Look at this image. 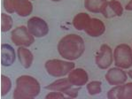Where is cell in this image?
<instances>
[{"mask_svg": "<svg viewBox=\"0 0 132 99\" xmlns=\"http://www.w3.org/2000/svg\"><path fill=\"white\" fill-rule=\"evenodd\" d=\"M59 54L63 58L68 60L78 59L85 50L84 41L80 35L76 34H69L65 35L58 42Z\"/></svg>", "mask_w": 132, "mask_h": 99, "instance_id": "1", "label": "cell"}, {"mask_svg": "<svg viewBox=\"0 0 132 99\" xmlns=\"http://www.w3.org/2000/svg\"><path fill=\"white\" fill-rule=\"evenodd\" d=\"M41 86L36 78L30 75H21L16 80V87L13 91L14 99H29L37 96Z\"/></svg>", "mask_w": 132, "mask_h": 99, "instance_id": "2", "label": "cell"}, {"mask_svg": "<svg viewBox=\"0 0 132 99\" xmlns=\"http://www.w3.org/2000/svg\"><path fill=\"white\" fill-rule=\"evenodd\" d=\"M46 72L52 77H63L75 68V63L60 59H50L44 64Z\"/></svg>", "mask_w": 132, "mask_h": 99, "instance_id": "3", "label": "cell"}, {"mask_svg": "<svg viewBox=\"0 0 132 99\" xmlns=\"http://www.w3.org/2000/svg\"><path fill=\"white\" fill-rule=\"evenodd\" d=\"M113 60L117 67L128 69L132 66V50L125 43L119 44L113 51Z\"/></svg>", "mask_w": 132, "mask_h": 99, "instance_id": "4", "label": "cell"}, {"mask_svg": "<svg viewBox=\"0 0 132 99\" xmlns=\"http://www.w3.org/2000/svg\"><path fill=\"white\" fill-rule=\"evenodd\" d=\"M11 40L14 45L18 47H29L35 42L34 36L29 33L28 28L24 26H20L14 28L11 33Z\"/></svg>", "mask_w": 132, "mask_h": 99, "instance_id": "5", "label": "cell"}, {"mask_svg": "<svg viewBox=\"0 0 132 99\" xmlns=\"http://www.w3.org/2000/svg\"><path fill=\"white\" fill-rule=\"evenodd\" d=\"M28 29L34 37L41 38L47 35L49 26L47 22L39 17H32L28 21Z\"/></svg>", "mask_w": 132, "mask_h": 99, "instance_id": "6", "label": "cell"}, {"mask_svg": "<svg viewBox=\"0 0 132 99\" xmlns=\"http://www.w3.org/2000/svg\"><path fill=\"white\" fill-rule=\"evenodd\" d=\"M113 55L111 47L107 44H102L95 58V63L100 69H107L113 64Z\"/></svg>", "mask_w": 132, "mask_h": 99, "instance_id": "7", "label": "cell"}, {"mask_svg": "<svg viewBox=\"0 0 132 99\" xmlns=\"http://www.w3.org/2000/svg\"><path fill=\"white\" fill-rule=\"evenodd\" d=\"M105 80L110 85L117 86V85L124 84L127 80V74L125 71L122 70V68L120 67H113L110 68L105 74Z\"/></svg>", "mask_w": 132, "mask_h": 99, "instance_id": "8", "label": "cell"}, {"mask_svg": "<svg viewBox=\"0 0 132 99\" xmlns=\"http://www.w3.org/2000/svg\"><path fill=\"white\" fill-rule=\"evenodd\" d=\"M84 31L91 37H98L105 33V26L101 20L91 18L85 27Z\"/></svg>", "mask_w": 132, "mask_h": 99, "instance_id": "9", "label": "cell"}, {"mask_svg": "<svg viewBox=\"0 0 132 99\" xmlns=\"http://www.w3.org/2000/svg\"><path fill=\"white\" fill-rule=\"evenodd\" d=\"M103 16L106 19L114 17H121L123 13V7L121 4L117 0H111L106 2L102 13Z\"/></svg>", "mask_w": 132, "mask_h": 99, "instance_id": "10", "label": "cell"}, {"mask_svg": "<svg viewBox=\"0 0 132 99\" xmlns=\"http://www.w3.org/2000/svg\"><path fill=\"white\" fill-rule=\"evenodd\" d=\"M68 79L73 86L82 87L88 82L89 75L86 71L82 68H76L68 74Z\"/></svg>", "mask_w": 132, "mask_h": 99, "instance_id": "11", "label": "cell"}, {"mask_svg": "<svg viewBox=\"0 0 132 99\" xmlns=\"http://www.w3.org/2000/svg\"><path fill=\"white\" fill-rule=\"evenodd\" d=\"M16 59L15 50L10 44L1 45V65L3 66H11Z\"/></svg>", "mask_w": 132, "mask_h": 99, "instance_id": "12", "label": "cell"}, {"mask_svg": "<svg viewBox=\"0 0 132 99\" xmlns=\"http://www.w3.org/2000/svg\"><path fill=\"white\" fill-rule=\"evenodd\" d=\"M17 53L18 58H19V61L21 64V66L24 68H26V69L29 68L34 60L33 53L29 50H28L26 47H19V49L17 50Z\"/></svg>", "mask_w": 132, "mask_h": 99, "instance_id": "13", "label": "cell"}, {"mask_svg": "<svg viewBox=\"0 0 132 99\" xmlns=\"http://www.w3.org/2000/svg\"><path fill=\"white\" fill-rule=\"evenodd\" d=\"M15 12L21 17H27L33 12V5L30 0H17L15 5Z\"/></svg>", "mask_w": 132, "mask_h": 99, "instance_id": "14", "label": "cell"}, {"mask_svg": "<svg viewBox=\"0 0 132 99\" xmlns=\"http://www.w3.org/2000/svg\"><path fill=\"white\" fill-rule=\"evenodd\" d=\"M71 87H73V85L70 83L68 79L63 78L59 79V80H55V82H52L50 85L46 86L45 88L48 90H52V91H60L64 93L67 89H68Z\"/></svg>", "mask_w": 132, "mask_h": 99, "instance_id": "15", "label": "cell"}, {"mask_svg": "<svg viewBox=\"0 0 132 99\" xmlns=\"http://www.w3.org/2000/svg\"><path fill=\"white\" fill-rule=\"evenodd\" d=\"M107 0H84V7L93 13H101Z\"/></svg>", "mask_w": 132, "mask_h": 99, "instance_id": "16", "label": "cell"}, {"mask_svg": "<svg viewBox=\"0 0 132 99\" xmlns=\"http://www.w3.org/2000/svg\"><path fill=\"white\" fill-rule=\"evenodd\" d=\"M91 19L88 13H80L76 14L73 19V26L76 30L82 31L84 30L86 25L88 24L89 21Z\"/></svg>", "mask_w": 132, "mask_h": 99, "instance_id": "17", "label": "cell"}, {"mask_svg": "<svg viewBox=\"0 0 132 99\" xmlns=\"http://www.w3.org/2000/svg\"><path fill=\"white\" fill-rule=\"evenodd\" d=\"M13 19L10 15L5 13H1V31L8 32L13 27Z\"/></svg>", "mask_w": 132, "mask_h": 99, "instance_id": "18", "label": "cell"}, {"mask_svg": "<svg viewBox=\"0 0 132 99\" xmlns=\"http://www.w3.org/2000/svg\"><path fill=\"white\" fill-rule=\"evenodd\" d=\"M101 82L99 80H92V82H89L86 85V88L88 90V93L90 96H95V95H98L101 93Z\"/></svg>", "mask_w": 132, "mask_h": 99, "instance_id": "19", "label": "cell"}, {"mask_svg": "<svg viewBox=\"0 0 132 99\" xmlns=\"http://www.w3.org/2000/svg\"><path fill=\"white\" fill-rule=\"evenodd\" d=\"M12 82L9 77L5 75H1V96H6L8 92L11 90Z\"/></svg>", "mask_w": 132, "mask_h": 99, "instance_id": "20", "label": "cell"}, {"mask_svg": "<svg viewBox=\"0 0 132 99\" xmlns=\"http://www.w3.org/2000/svg\"><path fill=\"white\" fill-rule=\"evenodd\" d=\"M121 99H132V82L121 85Z\"/></svg>", "mask_w": 132, "mask_h": 99, "instance_id": "21", "label": "cell"}, {"mask_svg": "<svg viewBox=\"0 0 132 99\" xmlns=\"http://www.w3.org/2000/svg\"><path fill=\"white\" fill-rule=\"evenodd\" d=\"M121 85H117L107 92V97L109 99H121Z\"/></svg>", "mask_w": 132, "mask_h": 99, "instance_id": "22", "label": "cell"}, {"mask_svg": "<svg viewBox=\"0 0 132 99\" xmlns=\"http://www.w3.org/2000/svg\"><path fill=\"white\" fill-rule=\"evenodd\" d=\"M17 0H4V8L8 13H13L15 12V5Z\"/></svg>", "mask_w": 132, "mask_h": 99, "instance_id": "23", "label": "cell"}, {"mask_svg": "<svg viewBox=\"0 0 132 99\" xmlns=\"http://www.w3.org/2000/svg\"><path fill=\"white\" fill-rule=\"evenodd\" d=\"M80 89H81V87H78V88H73V87H71V88H69L68 89H67L66 91L64 92V94H66L67 96H69V97L76 98L78 96Z\"/></svg>", "mask_w": 132, "mask_h": 99, "instance_id": "24", "label": "cell"}, {"mask_svg": "<svg viewBox=\"0 0 132 99\" xmlns=\"http://www.w3.org/2000/svg\"><path fill=\"white\" fill-rule=\"evenodd\" d=\"M45 98H61V99H64L65 98V96L63 95L62 92H60V91H54V92H50L48 95H46Z\"/></svg>", "mask_w": 132, "mask_h": 99, "instance_id": "25", "label": "cell"}, {"mask_svg": "<svg viewBox=\"0 0 132 99\" xmlns=\"http://www.w3.org/2000/svg\"><path fill=\"white\" fill-rule=\"evenodd\" d=\"M125 10L127 11H132V0H129V2L125 5Z\"/></svg>", "mask_w": 132, "mask_h": 99, "instance_id": "26", "label": "cell"}, {"mask_svg": "<svg viewBox=\"0 0 132 99\" xmlns=\"http://www.w3.org/2000/svg\"><path fill=\"white\" fill-rule=\"evenodd\" d=\"M128 74H129V76L132 79V70H129V73H128Z\"/></svg>", "mask_w": 132, "mask_h": 99, "instance_id": "27", "label": "cell"}, {"mask_svg": "<svg viewBox=\"0 0 132 99\" xmlns=\"http://www.w3.org/2000/svg\"><path fill=\"white\" fill-rule=\"evenodd\" d=\"M51 1H52V2H60V1H61V0H51Z\"/></svg>", "mask_w": 132, "mask_h": 99, "instance_id": "28", "label": "cell"}, {"mask_svg": "<svg viewBox=\"0 0 132 99\" xmlns=\"http://www.w3.org/2000/svg\"><path fill=\"white\" fill-rule=\"evenodd\" d=\"M33 1H34V0H33Z\"/></svg>", "mask_w": 132, "mask_h": 99, "instance_id": "29", "label": "cell"}]
</instances>
